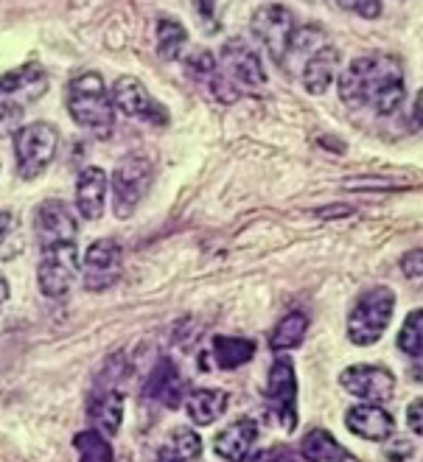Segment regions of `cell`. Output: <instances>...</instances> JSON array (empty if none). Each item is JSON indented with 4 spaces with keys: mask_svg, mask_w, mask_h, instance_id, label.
Masks as SVG:
<instances>
[{
    "mask_svg": "<svg viewBox=\"0 0 423 462\" xmlns=\"http://www.w3.org/2000/svg\"><path fill=\"white\" fill-rule=\"evenodd\" d=\"M68 113L82 129L98 134V138H110V132L115 126V110L107 88H104V79L98 73L87 70L70 81Z\"/></svg>",
    "mask_w": 423,
    "mask_h": 462,
    "instance_id": "obj_2",
    "label": "cell"
},
{
    "mask_svg": "<svg viewBox=\"0 0 423 462\" xmlns=\"http://www.w3.org/2000/svg\"><path fill=\"white\" fill-rule=\"evenodd\" d=\"M345 426L351 434L362 440H373V443H382L387 440L390 434L395 431V420L387 410H382L379 403H359V406H351L345 412Z\"/></svg>",
    "mask_w": 423,
    "mask_h": 462,
    "instance_id": "obj_16",
    "label": "cell"
},
{
    "mask_svg": "<svg viewBox=\"0 0 423 462\" xmlns=\"http://www.w3.org/2000/svg\"><path fill=\"white\" fill-rule=\"evenodd\" d=\"M263 462H303V459L289 448H272V451H263Z\"/></svg>",
    "mask_w": 423,
    "mask_h": 462,
    "instance_id": "obj_35",
    "label": "cell"
},
{
    "mask_svg": "<svg viewBox=\"0 0 423 462\" xmlns=\"http://www.w3.org/2000/svg\"><path fill=\"white\" fill-rule=\"evenodd\" d=\"M267 401L272 412L283 423L286 431H295L298 426V378L295 365L289 356H278L270 370V384H267Z\"/></svg>",
    "mask_w": 423,
    "mask_h": 462,
    "instance_id": "obj_9",
    "label": "cell"
},
{
    "mask_svg": "<svg viewBox=\"0 0 423 462\" xmlns=\"http://www.w3.org/2000/svg\"><path fill=\"white\" fill-rule=\"evenodd\" d=\"M401 272L407 275V281L423 286V250H412L401 258Z\"/></svg>",
    "mask_w": 423,
    "mask_h": 462,
    "instance_id": "obj_32",
    "label": "cell"
},
{
    "mask_svg": "<svg viewBox=\"0 0 423 462\" xmlns=\"http://www.w3.org/2000/svg\"><path fill=\"white\" fill-rule=\"evenodd\" d=\"M189 76L197 81V85H202L216 101H222V104L239 101V90L230 85V79L225 76V70L216 65L214 53L197 51L194 57H189Z\"/></svg>",
    "mask_w": 423,
    "mask_h": 462,
    "instance_id": "obj_15",
    "label": "cell"
},
{
    "mask_svg": "<svg viewBox=\"0 0 423 462\" xmlns=\"http://www.w3.org/2000/svg\"><path fill=\"white\" fill-rule=\"evenodd\" d=\"M415 118H418V124L423 126V90H420L418 98H415Z\"/></svg>",
    "mask_w": 423,
    "mask_h": 462,
    "instance_id": "obj_38",
    "label": "cell"
},
{
    "mask_svg": "<svg viewBox=\"0 0 423 462\" xmlns=\"http://www.w3.org/2000/svg\"><path fill=\"white\" fill-rule=\"evenodd\" d=\"M339 384L364 403H384L395 393V378L379 365H354L342 370Z\"/></svg>",
    "mask_w": 423,
    "mask_h": 462,
    "instance_id": "obj_12",
    "label": "cell"
},
{
    "mask_svg": "<svg viewBox=\"0 0 423 462\" xmlns=\"http://www.w3.org/2000/svg\"><path fill=\"white\" fill-rule=\"evenodd\" d=\"M306 331H308V317L303 311H292V314H286L275 325V331L270 337V345L278 353L280 350H292V347H298L306 339Z\"/></svg>",
    "mask_w": 423,
    "mask_h": 462,
    "instance_id": "obj_25",
    "label": "cell"
},
{
    "mask_svg": "<svg viewBox=\"0 0 423 462\" xmlns=\"http://www.w3.org/2000/svg\"><path fill=\"white\" fill-rule=\"evenodd\" d=\"M401 353L407 356H418L423 359V309L412 311L407 319H404V328L399 331V339H395Z\"/></svg>",
    "mask_w": 423,
    "mask_h": 462,
    "instance_id": "obj_28",
    "label": "cell"
},
{
    "mask_svg": "<svg viewBox=\"0 0 423 462\" xmlns=\"http://www.w3.org/2000/svg\"><path fill=\"white\" fill-rule=\"evenodd\" d=\"M339 98L351 110H373L376 116H392L404 101L401 62L376 53L354 60L339 76Z\"/></svg>",
    "mask_w": 423,
    "mask_h": 462,
    "instance_id": "obj_1",
    "label": "cell"
},
{
    "mask_svg": "<svg viewBox=\"0 0 423 462\" xmlns=\"http://www.w3.org/2000/svg\"><path fill=\"white\" fill-rule=\"evenodd\" d=\"M182 393H185V384H182V378L174 367L171 359H161L157 362V367L149 373V382L143 387V395L152 398V401H161L166 406H179L182 401Z\"/></svg>",
    "mask_w": 423,
    "mask_h": 462,
    "instance_id": "obj_20",
    "label": "cell"
},
{
    "mask_svg": "<svg viewBox=\"0 0 423 462\" xmlns=\"http://www.w3.org/2000/svg\"><path fill=\"white\" fill-rule=\"evenodd\" d=\"M407 423H409V429L418 434V438H423V401L409 403V410H407Z\"/></svg>",
    "mask_w": 423,
    "mask_h": 462,
    "instance_id": "obj_34",
    "label": "cell"
},
{
    "mask_svg": "<svg viewBox=\"0 0 423 462\" xmlns=\"http://www.w3.org/2000/svg\"><path fill=\"white\" fill-rule=\"evenodd\" d=\"M412 378H418V382H423V362L412 367Z\"/></svg>",
    "mask_w": 423,
    "mask_h": 462,
    "instance_id": "obj_39",
    "label": "cell"
},
{
    "mask_svg": "<svg viewBox=\"0 0 423 462\" xmlns=\"http://www.w3.org/2000/svg\"><path fill=\"white\" fill-rule=\"evenodd\" d=\"M222 70L242 81L247 88H263L267 85V73H263V65H261V57L253 45H247L244 40H227L222 45Z\"/></svg>",
    "mask_w": 423,
    "mask_h": 462,
    "instance_id": "obj_14",
    "label": "cell"
},
{
    "mask_svg": "<svg viewBox=\"0 0 423 462\" xmlns=\"http://www.w3.org/2000/svg\"><path fill=\"white\" fill-rule=\"evenodd\" d=\"M48 88V76L37 65H25L9 76H0V138L14 134L25 116V106L37 101Z\"/></svg>",
    "mask_w": 423,
    "mask_h": 462,
    "instance_id": "obj_3",
    "label": "cell"
},
{
    "mask_svg": "<svg viewBox=\"0 0 423 462\" xmlns=\"http://www.w3.org/2000/svg\"><path fill=\"white\" fill-rule=\"evenodd\" d=\"M210 353H214V365L219 370H235L255 356V342L242 337H216Z\"/></svg>",
    "mask_w": 423,
    "mask_h": 462,
    "instance_id": "obj_24",
    "label": "cell"
},
{
    "mask_svg": "<svg viewBox=\"0 0 423 462\" xmlns=\"http://www.w3.org/2000/svg\"><path fill=\"white\" fill-rule=\"evenodd\" d=\"M124 253L113 238H101L90 244L82 261V283L90 291H104L121 281Z\"/></svg>",
    "mask_w": 423,
    "mask_h": 462,
    "instance_id": "obj_8",
    "label": "cell"
},
{
    "mask_svg": "<svg viewBox=\"0 0 423 462\" xmlns=\"http://www.w3.org/2000/svg\"><path fill=\"white\" fill-rule=\"evenodd\" d=\"M6 303H9V283H6L4 275H0V311H4Z\"/></svg>",
    "mask_w": 423,
    "mask_h": 462,
    "instance_id": "obj_37",
    "label": "cell"
},
{
    "mask_svg": "<svg viewBox=\"0 0 423 462\" xmlns=\"http://www.w3.org/2000/svg\"><path fill=\"white\" fill-rule=\"evenodd\" d=\"M169 448H174L182 459H199V454H202V440H199V434L191 431L189 426H179V429L171 431Z\"/></svg>",
    "mask_w": 423,
    "mask_h": 462,
    "instance_id": "obj_30",
    "label": "cell"
},
{
    "mask_svg": "<svg viewBox=\"0 0 423 462\" xmlns=\"http://www.w3.org/2000/svg\"><path fill=\"white\" fill-rule=\"evenodd\" d=\"M60 132L51 124H29L14 132V154H17V174L23 180L40 177L57 157Z\"/></svg>",
    "mask_w": 423,
    "mask_h": 462,
    "instance_id": "obj_5",
    "label": "cell"
},
{
    "mask_svg": "<svg viewBox=\"0 0 423 462\" xmlns=\"http://www.w3.org/2000/svg\"><path fill=\"white\" fill-rule=\"evenodd\" d=\"M107 174L98 166H87L76 180V208L87 222L101 219L104 199H107Z\"/></svg>",
    "mask_w": 423,
    "mask_h": 462,
    "instance_id": "obj_18",
    "label": "cell"
},
{
    "mask_svg": "<svg viewBox=\"0 0 423 462\" xmlns=\"http://www.w3.org/2000/svg\"><path fill=\"white\" fill-rule=\"evenodd\" d=\"M113 106L126 116V118H135V121H143V124H154V126H163L169 121L166 110L161 104L152 98V93L141 85L138 79L132 76H124L115 81L113 88Z\"/></svg>",
    "mask_w": 423,
    "mask_h": 462,
    "instance_id": "obj_11",
    "label": "cell"
},
{
    "mask_svg": "<svg viewBox=\"0 0 423 462\" xmlns=\"http://www.w3.org/2000/svg\"><path fill=\"white\" fill-rule=\"evenodd\" d=\"M154 462H185V459H182L174 448H169V446H166V448H161V454H157V459H154Z\"/></svg>",
    "mask_w": 423,
    "mask_h": 462,
    "instance_id": "obj_36",
    "label": "cell"
},
{
    "mask_svg": "<svg viewBox=\"0 0 423 462\" xmlns=\"http://www.w3.org/2000/svg\"><path fill=\"white\" fill-rule=\"evenodd\" d=\"M189 40V32H185V25L174 17H161L157 20V53H161V60L171 62L179 57V51Z\"/></svg>",
    "mask_w": 423,
    "mask_h": 462,
    "instance_id": "obj_26",
    "label": "cell"
},
{
    "mask_svg": "<svg viewBox=\"0 0 423 462\" xmlns=\"http://www.w3.org/2000/svg\"><path fill=\"white\" fill-rule=\"evenodd\" d=\"M258 431L261 429L253 418H242V420L230 423L227 429H222L216 434V440H214L216 457H222L227 462H244L258 443Z\"/></svg>",
    "mask_w": 423,
    "mask_h": 462,
    "instance_id": "obj_17",
    "label": "cell"
},
{
    "mask_svg": "<svg viewBox=\"0 0 423 462\" xmlns=\"http://www.w3.org/2000/svg\"><path fill=\"white\" fill-rule=\"evenodd\" d=\"M227 410V393L222 390H197L185 398V412H189L191 423L197 426H210L219 420Z\"/></svg>",
    "mask_w": 423,
    "mask_h": 462,
    "instance_id": "obj_22",
    "label": "cell"
},
{
    "mask_svg": "<svg viewBox=\"0 0 423 462\" xmlns=\"http://www.w3.org/2000/svg\"><path fill=\"white\" fill-rule=\"evenodd\" d=\"M78 250H76V241L68 244H54V247H42L40 250V266H37V283L40 291L51 300H60L65 297L76 278H78Z\"/></svg>",
    "mask_w": 423,
    "mask_h": 462,
    "instance_id": "obj_6",
    "label": "cell"
},
{
    "mask_svg": "<svg viewBox=\"0 0 423 462\" xmlns=\"http://www.w3.org/2000/svg\"><path fill=\"white\" fill-rule=\"evenodd\" d=\"M339 9L362 14L364 20H376L382 14V0H334Z\"/></svg>",
    "mask_w": 423,
    "mask_h": 462,
    "instance_id": "obj_31",
    "label": "cell"
},
{
    "mask_svg": "<svg viewBox=\"0 0 423 462\" xmlns=\"http://www.w3.org/2000/svg\"><path fill=\"white\" fill-rule=\"evenodd\" d=\"M23 253V236L17 216L0 210V261H12Z\"/></svg>",
    "mask_w": 423,
    "mask_h": 462,
    "instance_id": "obj_29",
    "label": "cell"
},
{
    "mask_svg": "<svg viewBox=\"0 0 423 462\" xmlns=\"http://www.w3.org/2000/svg\"><path fill=\"white\" fill-rule=\"evenodd\" d=\"M113 202L118 219H129L138 210L143 194L149 191L152 182V162L141 154H132L124 162H118L113 171Z\"/></svg>",
    "mask_w": 423,
    "mask_h": 462,
    "instance_id": "obj_7",
    "label": "cell"
},
{
    "mask_svg": "<svg viewBox=\"0 0 423 462\" xmlns=\"http://www.w3.org/2000/svg\"><path fill=\"white\" fill-rule=\"evenodd\" d=\"M34 236L40 250L42 247H54V244H68L76 241L78 236V222L73 210L60 202V199H48L34 210Z\"/></svg>",
    "mask_w": 423,
    "mask_h": 462,
    "instance_id": "obj_13",
    "label": "cell"
},
{
    "mask_svg": "<svg viewBox=\"0 0 423 462\" xmlns=\"http://www.w3.org/2000/svg\"><path fill=\"white\" fill-rule=\"evenodd\" d=\"M253 32L263 45H267L272 60L278 65H283L286 53H289V40H292V32H295L292 12H289L286 6H278V4L261 6L253 14Z\"/></svg>",
    "mask_w": 423,
    "mask_h": 462,
    "instance_id": "obj_10",
    "label": "cell"
},
{
    "mask_svg": "<svg viewBox=\"0 0 423 462\" xmlns=\"http://www.w3.org/2000/svg\"><path fill=\"white\" fill-rule=\"evenodd\" d=\"M336 68H339V51L334 45H328V42L323 48H317L311 57L306 60L303 73H300L306 93L323 96L331 88V81L336 76Z\"/></svg>",
    "mask_w": 423,
    "mask_h": 462,
    "instance_id": "obj_19",
    "label": "cell"
},
{
    "mask_svg": "<svg viewBox=\"0 0 423 462\" xmlns=\"http://www.w3.org/2000/svg\"><path fill=\"white\" fill-rule=\"evenodd\" d=\"M395 314V294L387 286L367 289L359 300L354 303L348 314V337L354 345L367 347L376 345L384 331L390 328V319Z\"/></svg>",
    "mask_w": 423,
    "mask_h": 462,
    "instance_id": "obj_4",
    "label": "cell"
},
{
    "mask_svg": "<svg viewBox=\"0 0 423 462\" xmlns=\"http://www.w3.org/2000/svg\"><path fill=\"white\" fill-rule=\"evenodd\" d=\"M124 395L118 390H104L101 395L90 398V418L98 423L104 434H115L124 420Z\"/></svg>",
    "mask_w": 423,
    "mask_h": 462,
    "instance_id": "obj_23",
    "label": "cell"
},
{
    "mask_svg": "<svg viewBox=\"0 0 423 462\" xmlns=\"http://www.w3.org/2000/svg\"><path fill=\"white\" fill-rule=\"evenodd\" d=\"M73 448L78 451V462H113V446L101 431L87 429L73 438Z\"/></svg>",
    "mask_w": 423,
    "mask_h": 462,
    "instance_id": "obj_27",
    "label": "cell"
},
{
    "mask_svg": "<svg viewBox=\"0 0 423 462\" xmlns=\"http://www.w3.org/2000/svg\"><path fill=\"white\" fill-rule=\"evenodd\" d=\"M300 454L306 462H354L356 459L345 446H339V440H334V434L326 429H311L300 440Z\"/></svg>",
    "mask_w": 423,
    "mask_h": 462,
    "instance_id": "obj_21",
    "label": "cell"
},
{
    "mask_svg": "<svg viewBox=\"0 0 423 462\" xmlns=\"http://www.w3.org/2000/svg\"><path fill=\"white\" fill-rule=\"evenodd\" d=\"M197 6H199V14L207 25V32L210 29H219V14H222V6H225V0H197Z\"/></svg>",
    "mask_w": 423,
    "mask_h": 462,
    "instance_id": "obj_33",
    "label": "cell"
}]
</instances>
